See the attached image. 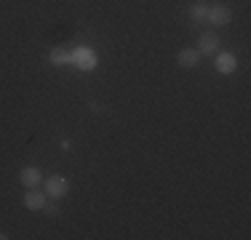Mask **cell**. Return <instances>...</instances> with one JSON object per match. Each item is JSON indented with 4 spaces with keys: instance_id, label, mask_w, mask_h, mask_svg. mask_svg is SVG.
<instances>
[{
    "instance_id": "cell-1",
    "label": "cell",
    "mask_w": 251,
    "mask_h": 240,
    "mask_svg": "<svg viewBox=\"0 0 251 240\" xmlns=\"http://www.w3.org/2000/svg\"><path fill=\"white\" fill-rule=\"evenodd\" d=\"M70 64H75L80 72H94L97 64H99V59H97V53H94L88 46H77V48L70 51Z\"/></svg>"
},
{
    "instance_id": "cell-2",
    "label": "cell",
    "mask_w": 251,
    "mask_h": 240,
    "mask_svg": "<svg viewBox=\"0 0 251 240\" xmlns=\"http://www.w3.org/2000/svg\"><path fill=\"white\" fill-rule=\"evenodd\" d=\"M206 22H211L214 27H227V24L232 22V8L230 5H208V14H206Z\"/></svg>"
},
{
    "instance_id": "cell-3",
    "label": "cell",
    "mask_w": 251,
    "mask_h": 240,
    "mask_svg": "<svg viewBox=\"0 0 251 240\" xmlns=\"http://www.w3.org/2000/svg\"><path fill=\"white\" fill-rule=\"evenodd\" d=\"M70 192V182L64 176H49L46 179V195L53 197V200H62V197H67Z\"/></svg>"
},
{
    "instance_id": "cell-4",
    "label": "cell",
    "mask_w": 251,
    "mask_h": 240,
    "mask_svg": "<svg viewBox=\"0 0 251 240\" xmlns=\"http://www.w3.org/2000/svg\"><path fill=\"white\" fill-rule=\"evenodd\" d=\"M219 35L217 32H203L198 38V53L201 56H217L219 53Z\"/></svg>"
},
{
    "instance_id": "cell-5",
    "label": "cell",
    "mask_w": 251,
    "mask_h": 240,
    "mask_svg": "<svg viewBox=\"0 0 251 240\" xmlns=\"http://www.w3.org/2000/svg\"><path fill=\"white\" fill-rule=\"evenodd\" d=\"M214 67H217L219 75H232V72L238 70V59H235V53L219 51L217 56H214Z\"/></svg>"
},
{
    "instance_id": "cell-6",
    "label": "cell",
    "mask_w": 251,
    "mask_h": 240,
    "mask_svg": "<svg viewBox=\"0 0 251 240\" xmlns=\"http://www.w3.org/2000/svg\"><path fill=\"white\" fill-rule=\"evenodd\" d=\"M19 182H22V187H27V190L40 187V184H43V171L35 168V166H25L19 171Z\"/></svg>"
},
{
    "instance_id": "cell-7",
    "label": "cell",
    "mask_w": 251,
    "mask_h": 240,
    "mask_svg": "<svg viewBox=\"0 0 251 240\" xmlns=\"http://www.w3.org/2000/svg\"><path fill=\"white\" fill-rule=\"evenodd\" d=\"M46 200H49V195L40 192V187H32L25 192V208H29V211H43Z\"/></svg>"
},
{
    "instance_id": "cell-8",
    "label": "cell",
    "mask_w": 251,
    "mask_h": 240,
    "mask_svg": "<svg viewBox=\"0 0 251 240\" xmlns=\"http://www.w3.org/2000/svg\"><path fill=\"white\" fill-rule=\"evenodd\" d=\"M198 62H201L198 48H182V51H179V56H176V64H179L182 70H193V67H198Z\"/></svg>"
},
{
    "instance_id": "cell-9",
    "label": "cell",
    "mask_w": 251,
    "mask_h": 240,
    "mask_svg": "<svg viewBox=\"0 0 251 240\" xmlns=\"http://www.w3.org/2000/svg\"><path fill=\"white\" fill-rule=\"evenodd\" d=\"M49 59H51L53 67H64V64H70V51H67V48H62V46H56V48H51Z\"/></svg>"
},
{
    "instance_id": "cell-10",
    "label": "cell",
    "mask_w": 251,
    "mask_h": 240,
    "mask_svg": "<svg viewBox=\"0 0 251 240\" xmlns=\"http://www.w3.org/2000/svg\"><path fill=\"white\" fill-rule=\"evenodd\" d=\"M206 14H208V3H206V0H198V3L190 8V19H193V27H195V24H201V22H206Z\"/></svg>"
},
{
    "instance_id": "cell-11",
    "label": "cell",
    "mask_w": 251,
    "mask_h": 240,
    "mask_svg": "<svg viewBox=\"0 0 251 240\" xmlns=\"http://www.w3.org/2000/svg\"><path fill=\"white\" fill-rule=\"evenodd\" d=\"M43 214L53 219V216L59 214V200H53V197H49V200H46V206H43Z\"/></svg>"
},
{
    "instance_id": "cell-12",
    "label": "cell",
    "mask_w": 251,
    "mask_h": 240,
    "mask_svg": "<svg viewBox=\"0 0 251 240\" xmlns=\"http://www.w3.org/2000/svg\"><path fill=\"white\" fill-rule=\"evenodd\" d=\"M5 238H8V235H5V232H0V240H5Z\"/></svg>"
}]
</instances>
